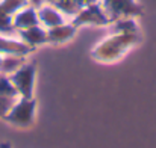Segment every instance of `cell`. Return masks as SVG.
<instances>
[{
	"label": "cell",
	"mask_w": 156,
	"mask_h": 148,
	"mask_svg": "<svg viewBox=\"0 0 156 148\" xmlns=\"http://www.w3.org/2000/svg\"><path fill=\"white\" fill-rule=\"evenodd\" d=\"M35 110H37V101L34 97L32 98L18 97L2 119H5L6 122L15 127L27 129L35 121Z\"/></svg>",
	"instance_id": "obj_2"
},
{
	"label": "cell",
	"mask_w": 156,
	"mask_h": 148,
	"mask_svg": "<svg viewBox=\"0 0 156 148\" xmlns=\"http://www.w3.org/2000/svg\"><path fill=\"white\" fill-rule=\"evenodd\" d=\"M141 43L140 33H121L112 32L105 40H102L91 51V56L99 62H115L121 59L132 47Z\"/></svg>",
	"instance_id": "obj_1"
},
{
	"label": "cell",
	"mask_w": 156,
	"mask_h": 148,
	"mask_svg": "<svg viewBox=\"0 0 156 148\" xmlns=\"http://www.w3.org/2000/svg\"><path fill=\"white\" fill-rule=\"evenodd\" d=\"M27 56L23 54H3L2 57V64H0V73L3 74H12L15 70H18L27 59Z\"/></svg>",
	"instance_id": "obj_10"
},
{
	"label": "cell",
	"mask_w": 156,
	"mask_h": 148,
	"mask_svg": "<svg viewBox=\"0 0 156 148\" xmlns=\"http://www.w3.org/2000/svg\"><path fill=\"white\" fill-rule=\"evenodd\" d=\"M37 24H40L38 11L32 5H27V6H24L12 14V26H14L15 32L23 30V29H29V27L37 26Z\"/></svg>",
	"instance_id": "obj_7"
},
{
	"label": "cell",
	"mask_w": 156,
	"mask_h": 148,
	"mask_svg": "<svg viewBox=\"0 0 156 148\" xmlns=\"http://www.w3.org/2000/svg\"><path fill=\"white\" fill-rule=\"evenodd\" d=\"M17 38L20 41H23L26 46H29L35 50L40 46L47 44V29H44L41 24H37V26H32L29 29L18 30Z\"/></svg>",
	"instance_id": "obj_9"
},
{
	"label": "cell",
	"mask_w": 156,
	"mask_h": 148,
	"mask_svg": "<svg viewBox=\"0 0 156 148\" xmlns=\"http://www.w3.org/2000/svg\"><path fill=\"white\" fill-rule=\"evenodd\" d=\"M37 11H38L40 24L44 29H50V27H55V26H59V24H64V23L70 21L52 3H43V5H40L37 8Z\"/></svg>",
	"instance_id": "obj_6"
},
{
	"label": "cell",
	"mask_w": 156,
	"mask_h": 148,
	"mask_svg": "<svg viewBox=\"0 0 156 148\" xmlns=\"http://www.w3.org/2000/svg\"><path fill=\"white\" fill-rule=\"evenodd\" d=\"M2 57H3V54H2V53H0V64H2Z\"/></svg>",
	"instance_id": "obj_16"
},
{
	"label": "cell",
	"mask_w": 156,
	"mask_h": 148,
	"mask_svg": "<svg viewBox=\"0 0 156 148\" xmlns=\"http://www.w3.org/2000/svg\"><path fill=\"white\" fill-rule=\"evenodd\" d=\"M35 74H37V65L34 62H27V60L18 70H15L12 74H9V79H11L14 88L17 89L18 97H24V98L34 97Z\"/></svg>",
	"instance_id": "obj_3"
},
{
	"label": "cell",
	"mask_w": 156,
	"mask_h": 148,
	"mask_svg": "<svg viewBox=\"0 0 156 148\" xmlns=\"http://www.w3.org/2000/svg\"><path fill=\"white\" fill-rule=\"evenodd\" d=\"M111 23L118 18H136L143 14V8L136 0H99Z\"/></svg>",
	"instance_id": "obj_5"
},
{
	"label": "cell",
	"mask_w": 156,
	"mask_h": 148,
	"mask_svg": "<svg viewBox=\"0 0 156 148\" xmlns=\"http://www.w3.org/2000/svg\"><path fill=\"white\" fill-rule=\"evenodd\" d=\"M15 100L17 98H9V97L0 95V118H3V116L8 113V110L11 109V106L14 104Z\"/></svg>",
	"instance_id": "obj_14"
},
{
	"label": "cell",
	"mask_w": 156,
	"mask_h": 148,
	"mask_svg": "<svg viewBox=\"0 0 156 148\" xmlns=\"http://www.w3.org/2000/svg\"><path fill=\"white\" fill-rule=\"evenodd\" d=\"M0 148H12V147H11V144H9V142H6V141H5V142H0Z\"/></svg>",
	"instance_id": "obj_15"
},
{
	"label": "cell",
	"mask_w": 156,
	"mask_h": 148,
	"mask_svg": "<svg viewBox=\"0 0 156 148\" xmlns=\"http://www.w3.org/2000/svg\"><path fill=\"white\" fill-rule=\"evenodd\" d=\"M112 32H121V33H140L138 24L135 18H118L111 23Z\"/></svg>",
	"instance_id": "obj_11"
},
{
	"label": "cell",
	"mask_w": 156,
	"mask_h": 148,
	"mask_svg": "<svg viewBox=\"0 0 156 148\" xmlns=\"http://www.w3.org/2000/svg\"><path fill=\"white\" fill-rule=\"evenodd\" d=\"M76 32H77V27L71 21L50 27V29H47V44H53V46L65 44L74 38Z\"/></svg>",
	"instance_id": "obj_8"
},
{
	"label": "cell",
	"mask_w": 156,
	"mask_h": 148,
	"mask_svg": "<svg viewBox=\"0 0 156 148\" xmlns=\"http://www.w3.org/2000/svg\"><path fill=\"white\" fill-rule=\"evenodd\" d=\"M0 35L17 36V32L12 26V15L0 8Z\"/></svg>",
	"instance_id": "obj_12"
},
{
	"label": "cell",
	"mask_w": 156,
	"mask_h": 148,
	"mask_svg": "<svg viewBox=\"0 0 156 148\" xmlns=\"http://www.w3.org/2000/svg\"><path fill=\"white\" fill-rule=\"evenodd\" d=\"M70 21L76 27H80V26H109L111 24V20L106 15V12L102 8L99 0L87 3L85 6H82L79 9V12Z\"/></svg>",
	"instance_id": "obj_4"
},
{
	"label": "cell",
	"mask_w": 156,
	"mask_h": 148,
	"mask_svg": "<svg viewBox=\"0 0 156 148\" xmlns=\"http://www.w3.org/2000/svg\"><path fill=\"white\" fill-rule=\"evenodd\" d=\"M0 95L9 97V98H18V92L14 88L9 76L3 73H0Z\"/></svg>",
	"instance_id": "obj_13"
}]
</instances>
